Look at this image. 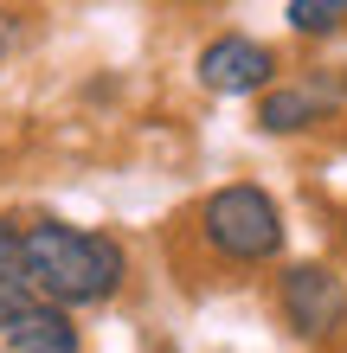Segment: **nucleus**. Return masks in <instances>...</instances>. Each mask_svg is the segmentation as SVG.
Wrapping results in <instances>:
<instances>
[{"label": "nucleus", "instance_id": "1", "mask_svg": "<svg viewBox=\"0 0 347 353\" xmlns=\"http://www.w3.org/2000/svg\"><path fill=\"white\" fill-rule=\"evenodd\" d=\"M19 244H26L32 289L58 308H97L129 276V251L110 232H84V225H65V219H32V225H19Z\"/></svg>", "mask_w": 347, "mask_h": 353}, {"label": "nucleus", "instance_id": "2", "mask_svg": "<svg viewBox=\"0 0 347 353\" xmlns=\"http://www.w3.org/2000/svg\"><path fill=\"white\" fill-rule=\"evenodd\" d=\"M199 238L226 263H270L283 251V205L251 180H232L199 205Z\"/></svg>", "mask_w": 347, "mask_h": 353}, {"label": "nucleus", "instance_id": "3", "mask_svg": "<svg viewBox=\"0 0 347 353\" xmlns=\"http://www.w3.org/2000/svg\"><path fill=\"white\" fill-rule=\"evenodd\" d=\"M277 308H283V321H290V334L296 341H335L341 327H347V283H341V270L328 263H290L277 276Z\"/></svg>", "mask_w": 347, "mask_h": 353}, {"label": "nucleus", "instance_id": "4", "mask_svg": "<svg viewBox=\"0 0 347 353\" xmlns=\"http://www.w3.org/2000/svg\"><path fill=\"white\" fill-rule=\"evenodd\" d=\"M199 84L212 97H257L277 84V52L264 39H244V32H219L206 52H199Z\"/></svg>", "mask_w": 347, "mask_h": 353}, {"label": "nucleus", "instance_id": "5", "mask_svg": "<svg viewBox=\"0 0 347 353\" xmlns=\"http://www.w3.org/2000/svg\"><path fill=\"white\" fill-rule=\"evenodd\" d=\"M257 129L264 135H309L321 129L335 110H341V90H335V77H296V84H270V90H257Z\"/></svg>", "mask_w": 347, "mask_h": 353}, {"label": "nucleus", "instance_id": "6", "mask_svg": "<svg viewBox=\"0 0 347 353\" xmlns=\"http://www.w3.org/2000/svg\"><path fill=\"white\" fill-rule=\"evenodd\" d=\"M0 341H7L13 353H77V327H71V308L32 296L7 327H0Z\"/></svg>", "mask_w": 347, "mask_h": 353}, {"label": "nucleus", "instance_id": "7", "mask_svg": "<svg viewBox=\"0 0 347 353\" xmlns=\"http://www.w3.org/2000/svg\"><path fill=\"white\" fill-rule=\"evenodd\" d=\"M32 296H39V289H32V276H26V244H19V225L0 219V327H7Z\"/></svg>", "mask_w": 347, "mask_h": 353}, {"label": "nucleus", "instance_id": "8", "mask_svg": "<svg viewBox=\"0 0 347 353\" xmlns=\"http://www.w3.org/2000/svg\"><path fill=\"white\" fill-rule=\"evenodd\" d=\"M283 19H290L296 39H328V32H341L347 0H290V7H283Z\"/></svg>", "mask_w": 347, "mask_h": 353}, {"label": "nucleus", "instance_id": "9", "mask_svg": "<svg viewBox=\"0 0 347 353\" xmlns=\"http://www.w3.org/2000/svg\"><path fill=\"white\" fill-rule=\"evenodd\" d=\"M13 46H19V13H13V7H0V65L13 58Z\"/></svg>", "mask_w": 347, "mask_h": 353}, {"label": "nucleus", "instance_id": "10", "mask_svg": "<svg viewBox=\"0 0 347 353\" xmlns=\"http://www.w3.org/2000/svg\"><path fill=\"white\" fill-rule=\"evenodd\" d=\"M335 90H341V103H347V65H341V71H335Z\"/></svg>", "mask_w": 347, "mask_h": 353}, {"label": "nucleus", "instance_id": "11", "mask_svg": "<svg viewBox=\"0 0 347 353\" xmlns=\"http://www.w3.org/2000/svg\"><path fill=\"white\" fill-rule=\"evenodd\" d=\"M341 238H347V219H341Z\"/></svg>", "mask_w": 347, "mask_h": 353}]
</instances>
